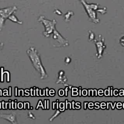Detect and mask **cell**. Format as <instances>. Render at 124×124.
<instances>
[{
	"label": "cell",
	"instance_id": "cell-1",
	"mask_svg": "<svg viewBox=\"0 0 124 124\" xmlns=\"http://www.w3.org/2000/svg\"><path fill=\"white\" fill-rule=\"evenodd\" d=\"M27 53L33 67L40 74L41 79H44L47 78L48 75L42 62L40 55L37 49L34 47L31 46L27 50Z\"/></svg>",
	"mask_w": 124,
	"mask_h": 124
},
{
	"label": "cell",
	"instance_id": "cell-2",
	"mask_svg": "<svg viewBox=\"0 0 124 124\" xmlns=\"http://www.w3.org/2000/svg\"><path fill=\"white\" fill-rule=\"evenodd\" d=\"M38 21L44 25L45 31L43 32V34L46 37H49L53 33L54 29H56L55 25L57 23V21L55 19L49 20L46 19L44 16H40L38 18Z\"/></svg>",
	"mask_w": 124,
	"mask_h": 124
},
{
	"label": "cell",
	"instance_id": "cell-3",
	"mask_svg": "<svg viewBox=\"0 0 124 124\" xmlns=\"http://www.w3.org/2000/svg\"><path fill=\"white\" fill-rule=\"evenodd\" d=\"M17 10L16 6H13L3 8H0V31H1L4 25L6 19L9 16Z\"/></svg>",
	"mask_w": 124,
	"mask_h": 124
},
{
	"label": "cell",
	"instance_id": "cell-4",
	"mask_svg": "<svg viewBox=\"0 0 124 124\" xmlns=\"http://www.w3.org/2000/svg\"><path fill=\"white\" fill-rule=\"evenodd\" d=\"M82 3L84 6L85 9L87 12V13L89 17L93 22L98 23L99 20L96 18V14L95 11L98 8V5L95 4H88L85 1V0H79Z\"/></svg>",
	"mask_w": 124,
	"mask_h": 124
},
{
	"label": "cell",
	"instance_id": "cell-5",
	"mask_svg": "<svg viewBox=\"0 0 124 124\" xmlns=\"http://www.w3.org/2000/svg\"><path fill=\"white\" fill-rule=\"evenodd\" d=\"M52 34V39L54 41L52 45L54 46H66L68 45V41L63 38L56 29L53 31Z\"/></svg>",
	"mask_w": 124,
	"mask_h": 124
},
{
	"label": "cell",
	"instance_id": "cell-6",
	"mask_svg": "<svg viewBox=\"0 0 124 124\" xmlns=\"http://www.w3.org/2000/svg\"><path fill=\"white\" fill-rule=\"evenodd\" d=\"M0 118L6 120L13 124H17L18 123L16 119V115L14 112L8 114L0 113Z\"/></svg>",
	"mask_w": 124,
	"mask_h": 124
},
{
	"label": "cell",
	"instance_id": "cell-7",
	"mask_svg": "<svg viewBox=\"0 0 124 124\" xmlns=\"http://www.w3.org/2000/svg\"><path fill=\"white\" fill-rule=\"evenodd\" d=\"M99 40L95 42V44L97 46V55H98L97 58L99 59L102 55V52L103 51L104 48L106 47V46L104 44V42L103 41L102 38H100Z\"/></svg>",
	"mask_w": 124,
	"mask_h": 124
},
{
	"label": "cell",
	"instance_id": "cell-8",
	"mask_svg": "<svg viewBox=\"0 0 124 124\" xmlns=\"http://www.w3.org/2000/svg\"><path fill=\"white\" fill-rule=\"evenodd\" d=\"M8 19H9L10 20L12 21L13 22L19 24H22V23H23V22L19 21L18 19V18H17V17L16 16H15L14 15H13V14L9 16V17H8Z\"/></svg>",
	"mask_w": 124,
	"mask_h": 124
},
{
	"label": "cell",
	"instance_id": "cell-9",
	"mask_svg": "<svg viewBox=\"0 0 124 124\" xmlns=\"http://www.w3.org/2000/svg\"><path fill=\"white\" fill-rule=\"evenodd\" d=\"M3 67H1V82H3V74H4V73H5L6 72V71H6L3 72Z\"/></svg>",
	"mask_w": 124,
	"mask_h": 124
},
{
	"label": "cell",
	"instance_id": "cell-10",
	"mask_svg": "<svg viewBox=\"0 0 124 124\" xmlns=\"http://www.w3.org/2000/svg\"><path fill=\"white\" fill-rule=\"evenodd\" d=\"M94 33L91 31V33L90 32V36H89V39L90 41H92L94 39Z\"/></svg>",
	"mask_w": 124,
	"mask_h": 124
},
{
	"label": "cell",
	"instance_id": "cell-11",
	"mask_svg": "<svg viewBox=\"0 0 124 124\" xmlns=\"http://www.w3.org/2000/svg\"><path fill=\"white\" fill-rule=\"evenodd\" d=\"M28 116H29L30 118H31L32 119H35L34 115L31 112H28Z\"/></svg>",
	"mask_w": 124,
	"mask_h": 124
},
{
	"label": "cell",
	"instance_id": "cell-12",
	"mask_svg": "<svg viewBox=\"0 0 124 124\" xmlns=\"http://www.w3.org/2000/svg\"><path fill=\"white\" fill-rule=\"evenodd\" d=\"M4 47V44L2 42H0V50L2 49Z\"/></svg>",
	"mask_w": 124,
	"mask_h": 124
},
{
	"label": "cell",
	"instance_id": "cell-13",
	"mask_svg": "<svg viewBox=\"0 0 124 124\" xmlns=\"http://www.w3.org/2000/svg\"><path fill=\"white\" fill-rule=\"evenodd\" d=\"M124 43V36L123 37H122L120 39V43L122 44V43ZM123 46H124V45Z\"/></svg>",
	"mask_w": 124,
	"mask_h": 124
}]
</instances>
